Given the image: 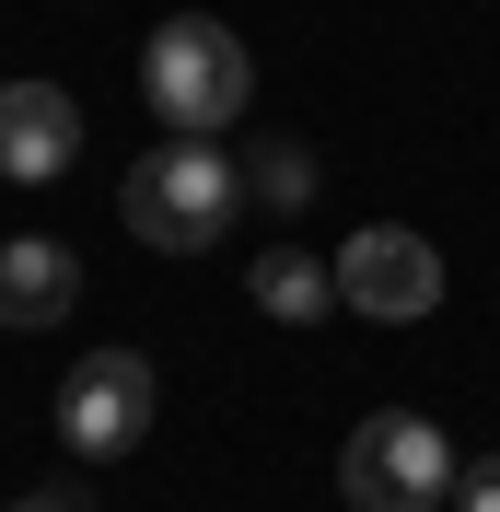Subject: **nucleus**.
Here are the masks:
<instances>
[{"label": "nucleus", "instance_id": "3", "mask_svg": "<svg viewBox=\"0 0 500 512\" xmlns=\"http://www.w3.org/2000/svg\"><path fill=\"white\" fill-rule=\"evenodd\" d=\"M454 478H466V466H454V443H442L431 408H373L338 443V501L349 512H442Z\"/></svg>", "mask_w": 500, "mask_h": 512}, {"label": "nucleus", "instance_id": "11", "mask_svg": "<svg viewBox=\"0 0 500 512\" xmlns=\"http://www.w3.org/2000/svg\"><path fill=\"white\" fill-rule=\"evenodd\" d=\"M0 512H82V489H59V478H47V489H12Z\"/></svg>", "mask_w": 500, "mask_h": 512}, {"label": "nucleus", "instance_id": "6", "mask_svg": "<svg viewBox=\"0 0 500 512\" xmlns=\"http://www.w3.org/2000/svg\"><path fill=\"white\" fill-rule=\"evenodd\" d=\"M82 163V105L59 82H0V187H59Z\"/></svg>", "mask_w": 500, "mask_h": 512}, {"label": "nucleus", "instance_id": "4", "mask_svg": "<svg viewBox=\"0 0 500 512\" xmlns=\"http://www.w3.org/2000/svg\"><path fill=\"white\" fill-rule=\"evenodd\" d=\"M326 268H338V315H373V326L442 315V245H431V233H407V222H361Z\"/></svg>", "mask_w": 500, "mask_h": 512}, {"label": "nucleus", "instance_id": "1", "mask_svg": "<svg viewBox=\"0 0 500 512\" xmlns=\"http://www.w3.org/2000/svg\"><path fill=\"white\" fill-rule=\"evenodd\" d=\"M117 222L152 256H210L221 233L245 222V163L221 152V140H152L117 175Z\"/></svg>", "mask_w": 500, "mask_h": 512}, {"label": "nucleus", "instance_id": "5", "mask_svg": "<svg viewBox=\"0 0 500 512\" xmlns=\"http://www.w3.org/2000/svg\"><path fill=\"white\" fill-rule=\"evenodd\" d=\"M152 408H163L152 361L140 350H94V361H70V384H59V443L82 466H117V454L152 443Z\"/></svg>", "mask_w": 500, "mask_h": 512}, {"label": "nucleus", "instance_id": "9", "mask_svg": "<svg viewBox=\"0 0 500 512\" xmlns=\"http://www.w3.org/2000/svg\"><path fill=\"white\" fill-rule=\"evenodd\" d=\"M245 198H256V210H280V222H291V210H303V198H314V152H303V140H280V128H268V140H256V152H245Z\"/></svg>", "mask_w": 500, "mask_h": 512}, {"label": "nucleus", "instance_id": "10", "mask_svg": "<svg viewBox=\"0 0 500 512\" xmlns=\"http://www.w3.org/2000/svg\"><path fill=\"white\" fill-rule=\"evenodd\" d=\"M454 512H500V454H477L466 478H454Z\"/></svg>", "mask_w": 500, "mask_h": 512}, {"label": "nucleus", "instance_id": "2", "mask_svg": "<svg viewBox=\"0 0 500 512\" xmlns=\"http://www.w3.org/2000/svg\"><path fill=\"white\" fill-rule=\"evenodd\" d=\"M140 105H152L175 140L233 128V117L256 105V59H245V35L221 24V12H175V24H152V47H140Z\"/></svg>", "mask_w": 500, "mask_h": 512}, {"label": "nucleus", "instance_id": "7", "mask_svg": "<svg viewBox=\"0 0 500 512\" xmlns=\"http://www.w3.org/2000/svg\"><path fill=\"white\" fill-rule=\"evenodd\" d=\"M82 303V256L59 233H12L0 245V326H59Z\"/></svg>", "mask_w": 500, "mask_h": 512}, {"label": "nucleus", "instance_id": "8", "mask_svg": "<svg viewBox=\"0 0 500 512\" xmlns=\"http://www.w3.org/2000/svg\"><path fill=\"white\" fill-rule=\"evenodd\" d=\"M245 291H256V315H280V326L338 315V268H326V256H303L291 233H280V245H268V256L245 268Z\"/></svg>", "mask_w": 500, "mask_h": 512}]
</instances>
